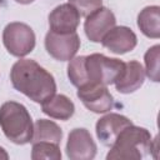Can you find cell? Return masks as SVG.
<instances>
[{"instance_id":"15","label":"cell","mask_w":160,"mask_h":160,"mask_svg":"<svg viewBox=\"0 0 160 160\" xmlns=\"http://www.w3.org/2000/svg\"><path fill=\"white\" fill-rule=\"evenodd\" d=\"M138 26L140 31L151 39L160 38V8L151 5L144 8L138 15Z\"/></svg>"},{"instance_id":"18","label":"cell","mask_w":160,"mask_h":160,"mask_svg":"<svg viewBox=\"0 0 160 160\" xmlns=\"http://www.w3.org/2000/svg\"><path fill=\"white\" fill-rule=\"evenodd\" d=\"M159 56H160V45H154L144 55L145 61V75L155 82L159 81Z\"/></svg>"},{"instance_id":"2","label":"cell","mask_w":160,"mask_h":160,"mask_svg":"<svg viewBox=\"0 0 160 160\" xmlns=\"http://www.w3.org/2000/svg\"><path fill=\"white\" fill-rule=\"evenodd\" d=\"M10 80L15 90L39 104L56 91L54 76L31 59L18 60L10 70Z\"/></svg>"},{"instance_id":"11","label":"cell","mask_w":160,"mask_h":160,"mask_svg":"<svg viewBox=\"0 0 160 160\" xmlns=\"http://www.w3.org/2000/svg\"><path fill=\"white\" fill-rule=\"evenodd\" d=\"M80 12L71 4H61L49 14V26L54 32H75L80 24Z\"/></svg>"},{"instance_id":"21","label":"cell","mask_w":160,"mask_h":160,"mask_svg":"<svg viewBox=\"0 0 160 160\" xmlns=\"http://www.w3.org/2000/svg\"><path fill=\"white\" fill-rule=\"evenodd\" d=\"M15 1L19 2V4H24V5H25V4H30V2H32L34 0H15Z\"/></svg>"},{"instance_id":"17","label":"cell","mask_w":160,"mask_h":160,"mask_svg":"<svg viewBox=\"0 0 160 160\" xmlns=\"http://www.w3.org/2000/svg\"><path fill=\"white\" fill-rule=\"evenodd\" d=\"M31 159L32 160H60L61 151L59 144L49 142V141H39L32 142L31 148Z\"/></svg>"},{"instance_id":"8","label":"cell","mask_w":160,"mask_h":160,"mask_svg":"<svg viewBox=\"0 0 160 160\" xmlns=\"http://www.w3.org/2000/svg\"><path fill=\"white\" fill-rule=\"evenodd\" d=\"M66 155L71 160H91L96 155V144L84 128L72 129L68 136Z\"/></svg>"},{"instance_id":"14","label":"cell","mask_w":160,"mask_h":160,"mask_svg":"<svg viewBox=\"0 0 160 160\" xmlns=\"http://www.w3.org/2000/svg\"><path fill=\"white\" fill-rule=\"evenodd\" d=\"M44 114L58 120H69L75 112L74 102L62 94H54L41 102Z\"/></svg>"},{"instance_id":"7","label":"cell","mask_w":160,"mask_h":160,"mask_svg":"<svg viewBox=\"0 0 160 160\" xmlns=\"http://www.w3.org/2000/svg\"><path fill=\"white\" fill-rule=\"evenodd\" d=\"M76 95L86 109L96 114L108 112L114 106V98L105 85L91 82L81 85Z\"/></svg>"},{"instance_id":"3","label":"cell","mask_w":160,"mask_h":160,"mask_svg":"<svg viewBox=\"0 0 160 160\" xmlns=\"http://www.w3.org/2000/svg\"><path fill=\"white\" fill-rule=\"evenodd\" d=\"M152 139L149 130L135 126H126L116 136L106 155L108 160H140L151 152Z\"/></svg>"},{"instance_id":"13","label":"cell","mask_w":160,"mask_h":160,"mask_svg":"<svg viewBox=\"0 0 160 160\" xmlns=\"http://www.w3.org/2000/svg\"><path fill=\"white\" fill-rule=\"evenodd\" d=\"M145 80V70L142 65L136 61L131 60L129 62H125V69L120 78L114 82L115 88L121 94H130L136 91Z\"/></svg>"},{"instance_id":"19","label":"cell","mask_w":160,"mask_h":160,"mask_svg":"<svg viewBox=\"0 0 160 160\" xmlns=\"http://www.w3.org/2000/svg\"><path fill=\"white\" fill-rule=\"evenodd\" d=\"M69 4H71L82 16H88L99 8L102 6V0H69Z\"/></svg>"},{"instance_id":"20","label":"cell","mask_w":160,"mask_h":160,"mask_svg":"<svg viewBox=\"0 0 160 160\" xmlns=\"http://www.w3.org/2000/svg\"><path fill=\"white\" fill-rule=\"evenodd\" d=\"M0 159H9V155H8V152L5 151V149L4 148H1L0 146Z\"/></svg>"},{"instance_id":"4","label":"cell","mask_w":160,"mask_h":160,"mask_svg":"<svg viewBox=\"0 0 160 160\" xmlns=\"http://www.w3.org/2000/svg\"><path fill=\"white\" fill-rule=\"evenodd\" d=\"M0 128L4 135L16 145L31 142L34 125L28 109L16 101H6L0 106Z\"/></svg>"},{"instance_id":"5","label":"cell","mask_w":160,"mask_h":160,"mask_svg":"<svg viewBox=\"0 0 160 160\" xmlns=\"http://www.w3.org/2000/svg\"><path fill=\"white\" fill-rule=\"evenodd\" d=\"M35 34L24 22H9L2 30V42L8 52L16 58H24L35 48Z\"/></svg>"},{"instance_id":"6","label":"cell","mask_w":160,"mask_h":160,"mask_svg":"<svg viewBox=\"0 0 160 160\" xmlns=\"http://www.w3.org/2000/svg\"><path fill=\"white\" fill-rule=\"evenodd\" d=\"M45 49L55 60L69 61L80 49V38L76 31L60 34L50 30L45 36Z\"/></svg>"},{"instance_id":"12","label":"cell","mask_w":160,"mask_h":160,"mask_svg":"<svg viewBox=\"0 0 160 160\" xmlns=\"http://www.w3.org/2000/svg\"><path fill=\"white\" fill-rule=\"evenodd\" d=\"M131 124L132 121L129 118L116 112H110L98 120L95 125L96 136L102 145L111 146L120 131Z\"/></svg>"},{"instance_id":"1","label":"cell","mask_w":160,"mask_h":160,"mask_svg":"<svg viewBox=\"0 0 160 160\" xmlns=\"http://www.w3.org/2000/svg\"><path fill=\"white\" fill-rule=\"evenodd\" d=\"M124 69V61L95 52L86 56H76L69 60L68 78L76 88L90 82L108 86L114 84L120 78Z\"/></svg>"},{"instance_id":"10","label":"cell","mask_w":160,"mask_h":160,"mask_svg":"<svg viewBox=\"0 0 160 160\" xmlns=\"http://www.w3.org/2000/svg\"><path fill=\"white\" fill-rule=\"evenodd\" d=\"M100 42L109 51L122 55L135 49L138 38L136 34L128 26H114L104 35Z\"/></svg>"},{"instance_id":"16","label":"cell","mask_w":160,"mask_h":160,"mask_svg":"<svg viewBox=\"0 0 160 160\" xmlns=\"http://www.w3.org/2000/svg\"><path fill=\"white\" fill-rule=\"evenodd\" d=\"M61 139H62V130L56 122L48 119H39L34 124L31 142L49 141L54 144H60Z\"/></svg>"},{"instance_id":"9","label":"cell","mask_w":160,"mask_h":160,"mask_svg":"<svg viewBox=\"0 0 160 160\" xmlns=\"http://www.w3.org/2000/svg\"><path fill=\"white\" fill-rule=\"evenodd\" d=\"M116 25V18L114 12L101 6L90 15L86 16L84 22V30L86 38L92 42H100L104 35Z\"/></svg>"}]
</instances>
